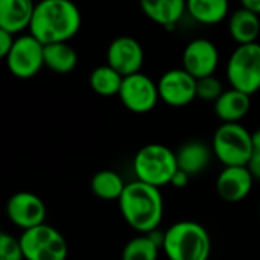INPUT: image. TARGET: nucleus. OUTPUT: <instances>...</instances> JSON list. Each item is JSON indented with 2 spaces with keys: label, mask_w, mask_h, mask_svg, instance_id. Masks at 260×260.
I'll list each match as a JSON object with an SVG mask.
<instances>
[{
  "label": "nucleus",
  "mask_w": 260,
  "mask_h": 260,
  "mask_svg": "<svg viewBox=\"0 0 260 260\" xmlns=\"http://www.w3.org/2000/svg\"><path fill=\"white\" fill-rule=\"evenodd\" d=\"M5 61L12 76L18 79L34 78L44 67V44L32 34L15 37Z\"/></svg>",
  "instance_id": "nucleus-8"
},
{
  "label": "nucleus",
  "mask_w": 260,
  "mask_h": 260,
  "mask_svg": "<svg viewBox=\"0 0 260 260\" xmlns=\"http://www.w3.org/2000/svg\"><path fill=\"white\" fill-rule=\"evenodd\" d=\"M117 96L123 107L136 114L152 111L160 101L157 82L142 72L125 76Z\"/></svg>",
  "instance_id": "nucleus-9"
},
{
  "label": "nucleus",
  "mask_w": 260,
  "mask_h": 260,
  "mask_svg": "<svg viewBox=\"0 0 260 260\" xmlns=\"http://www.w3.org/2000/svg\"><path fill=\"white\" fill-rule=\"evenodd\" d=\"M15 41V35L5 30V29H0V56L2 58H6V55L9 53L12 44Z\"/></svg>",
  "instance_id": "nucleus-27"
},
{
  "label": "nucleus",
  "mask_w": 260,
  "mask_h": 260,
  "mask_svg": "<svg viewBox=\"0 0 260 260\" xmlns=\"http://www.w3.org/2000/svg\"><path fill=\"white\" fill-rule=\"evenodd\" d=\"M26 260H66L69 247L64 236L52 225L40 224L20 235Z\"/></svg>",
  "instance_id": "nucleus-7"
},
{
  "label": "nucleus",
  "mask_w": 260,
  "mask_h": 260,
  "mask_svg": "<svg viewBox=\"0 0 260 260\" xmlns=\"http://www.w3.org/2000/svg\"><path fill=\"white\" fill-rule=\"evenodd\" d=\"M187 14L201 24H218L230 12L229 0H186Z\"/></svg>",
  "instance_id": "nucleus-21"
},
{
  "label": "nucleus",
  "mask_w": 260,
  "mask_h": 260,
  "mask_svg": "<svg viewBox=\"0 0 260 260\" xmlns=\"http://www.w3.org/2000/svg\"><path fill=\"white\" fill-rule=\"evenodd\" d=\"M125 186L126 184L122 180V177L110 169L96 172L90 183L91 192L104 201H114V200L119 201V198L125 190Z\"/></svg>",
  "instance_id": "nucleus-22"
},
{
  "label": "nucleus",
  "mask_w": 260,
  "mask_h": 260,
  "mask_svg": "<svg viewBox=\"0 0 260 260\" xmlns=\"http://www.w3.org/2000/svg\"><path fill=\"white\" fill-rule=\"evenodd\" d=\"M160 247L148 236L131 239L122 250V260H157Z\"/></svg>",
  "instance_id": "nucleus-24"
},
{
  "label": "nucleus",
  "mask_w": 260,
  "mask_h": 260,
  "mask_svg": "<svg viewBox=\"0 0 260 260\" xmlns=\"http://www.w3.org/2000/svg\"><path fill=\"white\" fill-rule=\"evenodd\" d=\"M259 212H260V207H259Z\"/></svg>",
  "instance_id": "nucleus-32"
},
{
  "label": "nucleus",
  "mask_w": 260,
  "mask_h": 260,
  "mask_svg": "<svg viewBox=\"0 0 260 260\" xmlns=\"http://www.w3.org/2000/svg\"><path fill=\"white\" fill-rule=\"evenodd\" d=\"M142 12L155 24L174 27L187 12L186 0H139Z\"/></svg>",
  "instance_id": "nucleus-16"
},
{
  "label": "nucleus",
  "mask_w": 260,
  "mask_h": 260,
  "mask_svg": "<svg viewBox=\"0 0 260 260\" xmlns=\"http://www.w3.org/2000/svg\"><path fill=\"white\" fill-rule=\"evenodd\" d=\"M212 149L224 166H247L254 152L251 133L239 122L222 123L213 134Z\"/></svg>",
  "instance_id": "nucleus-5"
},
{
  "label": "nucleus",
  "mask_w": 260,
  "mask_h": 260,
  "mask_svg": "<svg viewBox=\"0 0 260 260\" xmlns=\"http://www.w3.org/2000/svg\"><path fill=\"white\" fill-rule=\"evenodd\" d=\"M247 168L250 169L251 175L254 177V180L260 181V151H254L250 161L247 163Z\"/></svg>",
  "instance_id": "nucleus-29"
},
{
  "label": "nucleus",
  "mask_w": 260,
  "mask_h": 260,
  "mask_svg": "<svg viewBox=\"0 0 260 260\" xmlns=\"http://www.w3.org/2000/svg\"><path fill=\"white\" fill-rule=\"evenodd\" d=\"M213 155L212 146L201 140H190L177 151L178 169L184 171L190 177L198 175L210 165Z\"/></svg>",
  "instance_id": "nucleus-18"
},
{
  "label": "nucleus",
  "mask_w": 260,
  "mask_h": 260,
  "mask_svg": "<svg viewBox=\"0 0 260 260\" xmlns=\"http://www.w3.org/2000/svg\"><path fill=\"white\" fill-rule=\"evenodd\" d=\"M241 5L242 8H247L260 15V0H241Z\"/></svg>",
  "instance_id": "nucleus-30"
},
{
  "label": "nucleus",
  "mask_w": 260,
  "mask_h": 260,
  "mask_svg": "<svg viewBox=\"0 0 260 260\" xmlns=\"http://www.w3.org/2000/svg\"><path fill=\"white\" fill-rule=\"evenodd\" d=\"M229 32L238 44L256 43L260 35V15L241 6L229 18Z\"/></svg>",
  "instance_id": "nucleus-19"
},
{
  "label": "nucleus",
  "mask_w": 260,
  "mask_h": 260,
  "mask_svg": "<svg viewBox=\"0 0 260 260\" xmlns=\"http://www.w3.org/2000/svg\"><path fill=\"white\" fill-rule=\"evenodd\" d=\"M8 219L21 230H29L46 219V206L43 200L32 192H17L6 203Z\"/></svg>",
  "instance_id": "nucleus-11"
},
{
  "label": "nucleus",
  "mask_w": 260,
  "mask_h": 260,
  "mask_svg": "<svg viewBox=\"0 0 260 260\" xmlns=\"http://www.w3.org/2000/svg\"><path fill=\"white\" fill-rule=\"evenodd\" d=\"M133 169L137 180L160 189L171 184L172 177L178 171L177 152L165 145L149 143L137 151Z\"/></svg>",
  "instance_id": "nucleus-4"
},
{
  "label": "nucleus",
  "mask_w": 260,
  "mask_h": 260,
  "mask_svg": "<svg viewBox=\"0 0 260 260\" xmlns=\"http://www.w3.org/2000/svg\"><path fill=\"white\" fill-rule=\"evenodd\" d=\"M254 177L247 166H224L216 178V192L227 203L244 201L253 189Z\"/></svg>",
  "instance_id": "nucleus-14"
},
{
  "label": "nucleus",
  "mask_w": 260,
  "mask_h": 260,
  "mask_svg": "<svg viewBox=\"0 0 260 260\" xmlns=\"http://www.w3.org/2000/svg\"><path fill=\"white\" fill-rule=\"evenodd\" d=\"M189 180H190V175L186 174L184 171L178 169L175 172V175L172 177V181H171V186L175 187V189H184L187 184H189Z\"/></svg>",
  "instance_id": "nucleus-28"
},
{
  "label": "nucleus",
  "mask_w": 260,
  "mask_h": 260,
  "mask_svg": "<svg viewBox=\"0 0 260 260\" xmlns=\"http://www.w3.org/2000/svg\"><path fill=\"white\" fill-rule=\"evenodd\" d=\"M81 12L73 0H40L35 5L29 34L43 44L70 41L81 27Z\"/></svg>",
  "instance_id": "nucleus-1"
},
{
  "label": "nucleus",
  "mask_w": 260,
  "mask_h": 260,
  "mask_svg": "<svg viewBox=\"0 0 260 260\" xmlns=\"http://www.w3.org/2000/svg\"><path fill=\"white\" fill-rule=\"evenodd\" d=\"M227 79L233 88L254 94L260 90V43L238 44L227 61Z\"/></svg>",
  "instance_id": "nucleus-6"
},
{
  "label": "nucleus",
  "mask_w": 260,
  "mask_h": 260,
  "mask_svg": "<svg viewBox=\"0 0 260 260\" xmlns=\"http://www.w3.org/2000/svg\"><path fill=\"white\" fill-rule=\"evenodd\" d=\"M0 260H26L18 238L9 233H0Z\"/></svg>",
  "instance_id": "nucleus-26"
},
{
  "label": "nucleus",
  "mask_w": 260,
  "mask_h": 260,
  "mask_svg": "<svg viewBox=\"0 0 260 260\" xmlns=\"http://www.w3.org/2000/svg\"><path fill=\"white\" fill-rule=\"evenodd\" d=\"M222 93H224L222 82L215 75L197 79V99L207 101V102H216V99Z\"/></svg>",
  "instance_id": "nucleus-25"
},
{
  "label": "nucleus",
  "mask_w": 260,
  "mask_h": 260,
  "mask_svg": "<svg viewBox=\"0 0 260 260\" xmlns=\"http://www.w3.org/2000/svg\"><path fill=\"white\" fill-rule=\"evenodd\" d=\"M157 85L160 101L169 107H186L197 99V78L183 67L165 72Z\"/></svg>",
  "instance_id": "nucleus-10"
},
{
  "label": "nucleus",
  "mask_w": 260,
  "mask_h": 260,
  "mask_svg": "<svg viewBox=\"0 0 260 260\" xmlns=\"http://www.w3.org/2000/svg\"><path fill=\"white\" fill-rule=\"evenodd\" d=\"M161 250L169 260H209L212 239L200 222L180 221L165 232Z\"/></svg>",
  "instance_id": "nucleus-3"
},
{
  "label": "nucleus",
  "mask_w": 260,
  "mask_h": 260,
  "mask_svg": "<svg viewBox=\"0 0 260 260\" xmlns=\"http://www.w3.org/2000/svg\"><path fill=\"white\" fill-rule=\"evenodd\" d=\"M218 64L219 50L207 38H195L183 50V69L197 79L215 75Z\"/></svg>",
  "instance_id": "nucleus-13"
},
{
  "label": "nucleus",
  "mask_w": 260,
  "mask_h": 260,
  "mask_svg": "<svg viewBox=\"0 0 260 260\" xmlns=\"http://www.w3.org/2000/svg\"><path fill=\"white\" fill-rule=\"evenodd\" d=\"M35 5L34 0H0V29L14 35L29 29Z\"/></svg>",
  "instance_id": "nucleus-15"
},
{
  "label": "nucleus",
  "mask_w": 260,
  "mask_h": 260,
  "mask_svg": "<svg viewBox=\"0 0 260 260\" xmlns=\"http://www.w3.org/2000/svg\"><path fill=\"white\" fill-rule=\"evenodd\" d=\"M213 104L215 114L222 120V123L239 122L251 108V94L232 87L230 90H224V93Z\"/></svg>",
  "instance_id": "nucleus-17"
},
{
  "label": "nucleus",
  "mask_w": 260,
  "mask_h": 260,
  "mask_svg": "<svg viewBox=\"0 0 260 260\" xmlns=\"http://www.w3.org/2000/svg\"><path fill=\"white\" fill-rule=\"evenodd\" d=\"M145 61L142 44L129 35L114 38L107 49V64L116 69L123 78L139 73Z\"/></svg>",
  "instance_id": "nucleus-12"
},
{
  "label": "nucleus",
  "mask_w": 260,
  "mask_h": 260,
  "mask_svg": "<svg viewBox=\"0 0 260 260\" xmlns=\"http://www.w3.org/2000/svg\"><path fill=\"white\" fill-rule=\"evenodd\" d=\"M76 64L78 53L75 47L69 44V41L44 44V67L49 70L58 75H66L75 70Z\"/></svg>",
  "instance_id": "nucleus-20"
},
{
  "label": "nucleus",
  "mask_w": 260,
  "mask_h": 260,
  "mask_svg": "<svg viewBox=\"0 0 260 260\" xmlns=\"http://www.w3.org/2000/svg\"><path fill=\"white\" fill-rule=\"evenodd\" d=\"M251 137H253V148H254V151H260V129L251 133Z\"/></svg>",
  "instance_id": "nucleus-31"
},
{
  "label": "nucleus",
  "mask_w": 260,
  "mask_h": 260,
  "mask_svg": "<svg viewBox=\"0 0 260 260\" xmlns=\"http://www.w3.org/2000/svg\"><path fill=\"white\" fill-rule=\"evenodd\" d=\"M119 209L125 222L142 235L158 229L165 215V203L160 189L140 180L125 186L119 198Z\"/></svg>",
  "instance_id": "nucleus-2"
},
{
  "label": "nucleus",
  "mask_w": 260,
  "mask_h": 260,
  "mask_svg": "<svg viewBox=\"0 0 260 260\" xmlns=\"http://www.w3.org/2000/svg\"><path fill=\"white\" fill-rule=\"evenodd\" d=\"M123 76L110 64L99 66L90 73V87L96 94L114 96L119 94Z\"/></svg>",
  "instance_id": "nucleus-23"
}]
</instances>
